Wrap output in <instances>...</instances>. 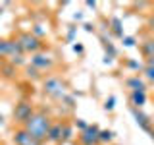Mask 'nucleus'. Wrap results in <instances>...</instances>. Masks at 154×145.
Segmentation results:
<instances>
[{
  "label": "nucleus",
  "instance_id": "f257e3e1",
  "mask_svg": "<svg viewBox=\"0 0 154 145\" xmlns=\"http://www.w3.org/2000/svg\"><path fill=\"white\" fill-rule=\"evenodd\" d=\"M50 126H52V122H50V118H48V114L45 110H35V114L29 118V122L23 126V128H25L35 139H38V141L42 143V141H46V137H48Z\"/></svg>",
  "mask_w": 154,
  "mask_h": 145
},
{
  "label": "nucleus",
  "instance_id": "f03ea898",
  "mask_svg": "<svg viewBox=\"0 0 154 145\" xmlns=\"http://www.w3.org/2000/svg\"><path fill=\"white\" fill-rule=\"evenodd\" d=\"M42 93L50 99H64L67 93V83L58 76H50L46 79H42Z\"/></svg>",
  "mask_w": 154,
  "mask_h": 145
},
{
  "label": "nucleus",
  "instance_id": "7ed1b4c3",
  "mask_svg": "<svg viewBox=\"0 0 154 145\" xmlns=\"http://www.w3.org/2000/svg\"><path fill=\"white\" fill-rule=\"evenodd\" d=\"M17 41L21 43L23 47V52H31V54H38V52L42 50V47H45V43H42V39L35 37L31 31H25V33H19Z\"/></svg>",
  "mask_w": 154,
  "mask_h": 145
},
{
  "label": "nucleus",
  "instance_id": "20e7f679",
  "mask_svg": "<svg viewBox=\"0 0 154 145\" xmlns=\"http://www.w3.org/2000/svg\"><path fill=\"white\" fill-rule=\"evenodd\" d=\"M33 114H35V108H33L31 101L23 99V101H19V103H16V106H14V122H17V124L25 126Z\"/></svg>",
  "mask_w": 154,
  "mask_h": 145
},
{
  "label": "nucleus",
  "instance_id": "39448f33",
  "mask_svg": "<svg viewBox=\"0 0 154 145\" xmlns=\"http://www.w3.org/2000/svg\"><path fill=\"white\" fill-rule=\"evenodd\" d=\"M98 134H100L98 126H96V124H89V128H87L85 132H81L79 141L83 145H96V143H100L98 141Z\"/></svg>",
  "mask_w": 154,
  "mask_h": 145
},
{
  "label": "nucleus",
  "instance_id": "423d86ee",
  "mask_svg": "<svg viewBox=\"0 0 154 145\" xmlns=\"http://www.w3.org/2000/svg\"><path fill=\"white\" fill-rule=\"evenodd\" d=\"M14 143L16 145H42L38 139H35L25 128H17L14 132Z\"/></svg>",
  "mask_w": 154,
  "mask_h": 145
},
{
  "label": "nucleus",
  "instance_id": "0eeeda50",
  "mask_svg": "<svg viewBox=\"0 0 154 145\" xmlns=\"http://www.w3.org/2000/svg\"><path fill=\"white\" fill-rule=\"evenodd\" d=\"M31 66H35L38 72H46V70H52V66H54V60H52L48 54H42V52H38V54H33V58H31Z\"/></svg>",
  "mask_w": 154,
  "mask_h": 145
},
{
  "label": "nucleus",
  "instance_id": "6e6552de",
  "mask_svg": "<svg viewBox=\"0 0 154 145\" xmlns=\"http://www.w3.org/2000/svg\"><path fill=\"white\" fill-rule=\"evenodd\" d=\"M62 128H64V122H54L48 130V137L46 141L50 143H62Z\"/></svg>",
  "mask_w": 154,
  "mask_h": 145
},
{
  "label": "nucleus",
  "instance_id": "1a4fd4ad",
  "mask_svg": "<svg viewBox=\"0 0 154 145\" xmlns=\"http://www.w3.org/2000/svg\"><path fill=\"white\" fill-rule=\"evenodd\" d=\"M131 112H133V116H135V122L141 126L144 132H152V128H150V120H148V116H146V114H143L139 108H131Z\"/></svg>",
  "mask_w": 154,
  "mask_h": 145
},
{
  "label": "nucleus",
  "instance_id": "9d476101",
  "mask_svg": "<svg viewBox=\"0 0 154 145\" xmlns=\"http://www.w3.org/2000/svg\"><path fill=\"white\" fill-rule=\"evenodd\" d=\"M131 105L133 108H141L146 105V91H131Z\"/></svg>",
  "mask_w": 154,
  "mask_h": 145
},
{
  "label": "nucleus",
  "instance_id": "9b49d317",
  "mask_svg": "<svg viewBox=\"0 0 154 145\" xmlns=\"http://www.w3.org/2000/svg\"><path fill=\"white\" fill-rule=\"evenodd\" d=\"M141 52H143V56L146 58V60H148V58H154V37L146 39V41H143Z\"/></svg>",
  "mask_w": 154,
  "mask_h": 145
},
{
  "label": "nucleus",
  "instance_id": "f8f14e48",
  "mask_svg": "<svg viewBox=\"0 0 154 145\" xmlns=\"http://www.w3.org/2000/svg\"><path fill=\"white\" fill-rule=\"evenodd\" d=\"M127 87L131 91H146V85H144V81L141 79L139 76H133L127 79Z\"/></svg>",
  "mask_w": 154,
  "mask_h": 145
},
{
  "label": "nucleus",
  "instance_id": "ddd939ff",
  "mask_svg": "<svg viewBox=\"0 0 154 145\" xmlns=\"http://www.w3.org/2000/svg\"><path fill=\"white\" fill-rule=\"evenodd\" d=\"M17 72V68L12 64V62H2V64H0V74H2L4 77H14V74H16Z\"/></svg>",
  "mask_w": 154,
  "mask_h": 145
},
{
  "label": "nucleus",
  "instance_id": "4468645a",
  "mask_svg": "<svg viewBox=\"0 0 154 145\" xmlns=\"http://www.w3.org/2000/svg\"><path fill=\"white\" fill-rule=\"evenodd\" d=\"M114 132H112V130H100V134H98V141L100 143H110V141H112V139H114Z\"/></svg>",
  "mask_w": 154,
  "mask_h": 145
},
{
  "label": "nucleus",
  "instance_id": "2eb2a0df",
  "mask_svg": "<svg viewBox=\"0 0 154 145\" xmlns=\"http://www.w3.org/2000/svg\"><path fill=\"white\" fill-rule=\"evenodd\" d=\"M112 31H114L116 37L123 39V29H122V19L119 18H112Z\"/></svg>",
  "mask_w": 154,
  "mask_h": 145
},
{
  "label": "nucleus",
  "instance_id": "dca6fc26",
  "mask_svg": "<svg viewBox=\"0 0 154 145\" xmlns=\"http://www.w3.org/2000/svg\"><path fill=\"white\" fill-rule=\"evenodd\" d=\"M10 56V39H0V58Z\"/></svg>",
  "mask_w": 154,
  "mask_h": 145
},
{
  "label": "nucleus",
  "instance_id": "f3484780",
  "mask_svg": "<svg viewBox=\"0 0 154 145\" xmlns=\"http://www.w3.org/2000/svg\"><path fill=\"white\" fill-rule=\"evenodd\" d=\"M25 72H27V77H29V79H41V77H42L41 72H38L35 66H31V64L25 66Z\"/></svg>",
  "mask_w": 154,
  "mask_h": 145
},
{
  "label": "nucleus",
  "instance_id": "a211bd4d",
  "mask_svg": "<svg viewBox=\"0 0 154 145\" xmlns=\"http://www.w3.org/2000/svg\"><path fill=\"white\" fill-rule=\"evenodd\" d=\"M71 126L67 124V122H64V128H62V143H66L67 139H71Z\"/></svg>",
  "mask_w": 154,
  "mask_h": 145
},
{
  "label": "nucleus",
  "instance_id": "6ab92c4d",
  "mask_svg": "<svg viewBox=\"0 0 154 145\" xmlns=\"http://www.w3.org/2000/svg\"><path fill=\"white\" fill-rule=\"evenodd\" d=\"M114 106H116V97L106 99V103H104V108H106V110H114Z\"/></svg>",
  "mask_w": 154,
  "mask_h": 145
},
{
  "label": "nucleus",
  "instance_id": "aec40b11",
  "mask_svg": "<svg viewBox=\"0 0 154 145\" xmlns=\"http://www.w3.org/2000/svg\"><path fill=\"white\" fill-rule=\"evenodd\" d=\"M144 76H146V79L154 81V66H146V68H144Z\"/></svg>",
  "mask_w": 154,
  "mask_h": 145
},
{
  "label": "nucleus",
  "instance_id": "412c9836",
  "mask_svg": "<svg viewBox=\"0 0 154 145\" xmlns=\"http://www.w3.org/2000/svg\"><path fill=\"white\" fill-rule=\"evenodd\" d=\"M75 124H77V128H79V130H81V132H85V130H87V128H89V124H87V122H85V120H81V118H79V120H77V122H75Z\"/></svg>",
  "mask_w": 154,
  "mask_h": 145
},
{
  "label": "nucleus",
  "instance_id": "4be33fe9",
  "mask_svg": "<svg viewBox=\"0 0 154 145\" xmlns=\"http://www.w3.org/2000/svg\"><path fill=\"white\" fill-rule=\"evenodd\" d=\"M135 43H137V41H135L133 37H123V45L125 47H135Z\"/></svg>",
  "mask_w": 154,
  "mask_h": 145
},
{
  "label": "nucleus",
  "instance_id": "5701e85b",
  "mask_svg": "<svg viewBox=\"0 0 154 145\" xmlns=\"http://www.w3.org/2000/svg\"><path fill=\"white\" fill-rule=\"evenodd\" d=\"M75 29H77V27H73V25H71V27H69V31H67V39H69V41L73 39V33H75Z\"/></svg>",
  "mask_w": 154,
  "mask_h": 145
},
{
  "label": "nucleus",
  "instance_id": "b1692460",
  "mask_svg": "<svg viewBox=\"0 0 154 145\" xmlns=\"http://www.w3.org/2000/svg\"><path fill=\"white\" fill-rule=\"evenodd\" d=\"M73 50L77 54H81V52H83V45H73Z\"/></svg>",
  "mask_w": 154,
  "mask_h": 145
},
{
  "label": "nucleus",
  "instance_id": "393cba45",
  "mask_svg": "<svg viewBox=\"0 0 154 145\" xmlns=\"http://www.w3.org/2000/svg\"><path fill=\"white\" fill-rule=\"evenodd\" d=\"M148 27H150L152 31H154V14H152L150 18H148Z\"/></svg>",
  "mask_w": 154,
  "mask_h": 145
},
{
  "label": "nucleus",
  "instance_id": "a878e982",
  "mask_svg": "<svg viewBox=\"0 0 154 145\" xmlns=\"http://www.w3.org/2000/svg\"><path fill=\"white\" fill-rule=\"evenodd\" d=\"M93 29H94V27L91 25V23H85V31H89V33H91V31H93Z\"/></svg>",
  "mask_w": 154,
  "mask_h": 145
},
{
  "label": "nucleus",
  "instance_id": "bb28decb",
  "mask_svg": "<svg viewBox=\"0 0 154 145\" xmlns=\"http://www.w3.org/2000/svg\"><path fill=\"white\" fill-rule=\"evenodd\" d=\"M146 66H154V58H148V60H146Z\"/></svg>",
  "mask_w": 154,
  "mask_h": 145
},
{
  "label": "nucleus",
  "instance_id": "cd10ccee",
  "mask_svg": "<svg viewBox=\"0 0 154 145\" xmlns=\"http://www.w3.org/2000/svg\"><path fill=\"white\" fill-rule=\"evenodd\" d=\"M2 124H4V116L0 114V126H2Z\"/></svg>",
  "mask_w": 154,
  "mask_h": 145
},
{
  "label": "nucleus",
  "instance_id": "c85d7f7f",
  "mask_svg": "<svg viewBox=\"0 0 154 145\" xmlns=\"http://www.w3.org/2000/svg\"><path fill=\"white\" fill-rule=\"evenodd\" d=\"M0 16H2V8H0Z\"/></svg>",
  "mask_w": 154,
  "mask_h": 145
}]
</instances>
